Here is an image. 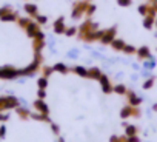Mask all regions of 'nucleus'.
Returning a JSON list of instances; mask_svg holds the SVG:
<instances>
[{"label": "nucleus", "instance_id": "9d476101", "mask_svg": "<svg viewBox=\"0 0 157 142\" xmlns=\"http://www.w3.org/2000/svg\"><path fill=\"white\" fill-rule=\"evenodd\" d=\"M34 108H36L39 113L49 114V108H48V105L45 104V101H43V99H37V101L34 102Z\"/></svg>", "mask_w": 157, "mask_h": 142}, {"label": "nucleus", "instance_id": "ea45409f", "mask_svg": "<svg viewBox=\"0 0 157 142\" xmlns=\"http://www.w3.org/2000/svg\"><path fill=\"white\" fill-rule=\"evenodd\" d=\"M51 128H52V131H54L56 134H59V127H57L56 124H51Z\"/></svg>", "mask_w": 157, "mask_h": 142}, {"label": "nucleus", "instance_id": "e433bc0d", "mask_svg": "<svg viewBox=\"0 0 157 142\" xmlns=\"http://www.w3.org/2000/svg\"><path fill=\"white\" fill-rule=\"evenodd\" d=\"M155 66V63H154V60H149V62H145V68H148V69H152Z\"/></svg>", "mask_w": 157, "mask_h": 142}, {"label": "nucleus", "instance_id": "c756f323", "mask_svg": "<svg viewBox=\"0 0 157 142\" xmlns=\"http://www.w3.org/2000/svg\"><path fill=\"white\" fill-rule=\"evenodd\" d=\"M42 73H43V76H45V77H49V76L54 73V68H52V66H43Z\"/></svg>", "mask_w": 157, "mask_h": 142}, {"label": "nucleus", "instance_id": "393cba45", "mask_svg": "<svg viewBox=\"0 0 157 142\" xmlns=\"http://www.w3.org/2000/svg\"><path fill=\"white\" fill-rule=\"evenodd\" d=\"M37 85H39V88H42V90H46V88H48V77H45V76L39 77V81H37Z\"/></svg>", "mask_w": 157, "mask_h": 142}, {"label": "nucleus", "instance_id": "c03bdc74", "mask_svg": "<svg viewBox=\"0 0 157 142\" xmlns=\"http://www.w3.org/2000/svg\"><path fill=\"white\" fill-rule=\"evenodd\" d=\"M155 28H157V17H155Z\"/></svg>", "mask_w": 157, "mask_h": 142}, {"label": "nucleus", "instance_id": "f704fd0d", "mask_svg": "<svg viewBox=\"0 0 157 142\" xmlns=\"http://www.w3.org/2000/svg\"><path fill=\"white\" fill-rule=\"evenodd\" d=\"M37 96H39V99H45V97H46V91H45V90H42V88H39Z\"/></svg>", "mask_w": 157, "mask_h": 142}, {"label": "nucleus", "instance_id": "a19ab883", "mask_svg": "<svg viewBox=\"0 0 157 142\" xmlns=\"http://www.w3.org/2000/svg\"><path fill=\"white\" fill-rule=\"evenodd\" d=\"M152 110H154V111H157V104H154V105H152Z\"/></svg>", "mask_w": 157, "mask_h": 142}, {"label": "nucleus", "instance_id": "c9c22d12", "mask_svg": "<svg viewBox=\"0 0 157 142\" xmlns=\"http://www.w3.org/2000/svg\"><path fill=\"white\" fill-rule=\"evenodd\" d=\"M5 136H6V127L2 125V127H0V139H3Z\"/></svg>", "mask_w": 157, "mask_h": 142}, {"label": "nucleus", "instance_id": "20e7f679", "mask_svg": "<svg viewBox=\"0 0 157 142\" xmlns=\"http://www.w3.org/2000/svg\"><path fill=\"white\" fill-rule=\"evenodd\" d=\"M99 82H100V85H102V91H103L105 94L114 93V85L111 84V81H109V77H108L106 74H102V77L99 79Z\"/></svg>", "mask_w": 157, "mask_h": 142}, {"label": "nucleus", "instance_id": "79ce46f5", "mask_svg": "<svg viewBox=\"0 0 157 142\" xmlns=\"http://www.w3.org/2000/svg\"><path fill=\"white\" fill-rule=\"evenodd\" d=\"M148 2H149V3H152V2H157V0H148Z\"/></svg>", "mask_w": 157, "mask_h": 142}, {"label": "nucleus", "instance_id": "412c9836", "mask_svg": "<svg viewBox=\"0 0 157 142\" xmlns=\"http://www.w3.org/2000/svg\"><path fill=\"white\" fill-rule=\"evenodd\" d=\"M154 84H155V77H148L145 82H143V90H149V88H152L154 87Z\"/></svg>", "mask_w": 157, "mask_h": 142}, {"label": "nucleus", "instance_id": "4be33fe9", "mask_svg": "<svg viewBox=\"0 0 157 142\" xmlns=\"http://www.w3.org/2000/svg\"><path fill=\"white\" fill-rule=\"evenodd\" d=\"M33 119H37V120H45V122H49V117L48 114H43V113H33L31 114Z\"/></svg>", "mask_w": 157, "mask_h": 142}, {"label": "nucleus", "instance_id": "b1692460", "mask_svg": "<svg viewBox=\"0 0 157 142\" xmlns=\"http://www.w3.org/2000/svg\"><path fill=\"white\" fill-rule=\"evenodd\" d=\"M75 34H78V28H75V26H69V28H66V31H65V36H66V37H74Z\"/></svg>", "mask_w": 157, "mask_h": 142}, {"label": "nucleus", "instance_id": "7ed1b4c3", "mask_svg": "<svg viewBox=\"0 0 157 142\" xmlns=\"http://www.w3.org/2000/svg\"><path fill=\"white\" fill-rule=\"evenodd\" d=\"M116 34H117V26H111V28L105 30V33H103V36L99 42L103 43V45H111V42L116 39Z\"/></svg>", "mask_w": 157, "mask_h": 142}, {"label": "nucleus", "instance_id": "9b49d317", "mask_svg": "<svg viewBox=\"0 0 157 142\" xmlns=\"http://www.w3.org/2000/svg\"><path fill=\"white\" fill-rule=\"evenodd\" d=\"M102 71L97 68V66H93V68H88V79H93V81H99L102 77Z\"/></svg>", "mask_w": 157, "mask_h": 142}, {"label": "nucleus", "instance_id": "f257e3e1", "mask_svg": "<svg viewBox=\"0 0 157 142\" xmlns=\"http://www.w3.org/2000/svg\"><path fill=\"white\" fill-rule=\"evenodd\" d=\"M88 6H90V0H77V2H74L72 10H71V17L74 20H78L80 17H83Z\"/></svg>", "mask_w": 157, "mask_h": 142}, {"label": "nucleus", "instance_id": "ddd939ff", "mask_svg": "<svg viewBox=\"0 0 157 142\" xmlns=\"http://www.w3.org/2000/svg\"><path fill=\"white\" fill-rule=\"evenodd\" d=\"M52 68H54V71H57V73H60V74H68V73H69V68H68L63 62H57V63H54Z\"/></svg>", "mask_w": 157, "mask_h": 142}, {"label": "nucleus", "instance_id": "6e6552de", "mask_svg": "<svg viewBox=\"0 0 157 142\" xmlns=\"http://www.w3.org/2000/svg\"><path fill=\"white\" fill-rule=\"evenodd\" d=\"M25 13L29 16V17H37L39 16V8H37V5L36 3H25Z\"/></svg>", "mask_w": 157, "mask_h": 142}, {"label": "nucleus", "instance_id": "cd10ccee", "mask_svg": "<svg viewBox=\"0 0 157 142\" xmlns=\"http://www.w3.org/2000/svg\"><path fill=\"white\" fill-rule=\"evenodd\" d=\"M122 53H125V54H136V53H137V48H136L134 45H128V43H126Z\"/></svg>", "mask_w": 157, "mask_h": 142}, {"label": "nucleus", "instance_id": "72a5a7b5", "mask_svg": "<svg viewBox=\"0 0 157 142\" xmlns=\"http://www.w3.org/2000/svg\"><path fill=\"white\" fill-rule=\"evenodd\" d=\"M126 142H140V139L137 137V134L136 136H126Z\"/></svg>", "mask_w": 157, "mask_h": 142}, {"label": "nucleus", "instance_id": "a211bd4d", "mask_svg": "<svg viewBox=\"0 0 157 142\" xmlns=\"http://www.w3.org/2000/svg\"><path fill=\"white\" fill-rule=\"evenodd\" d=\"M45 45H46V42H45V40L34 39V43H33V46H34V53H42V49L45 48Z\"/></svg>", "mask_w": 157, "mask_h": 142}, {"label": "nucleus", "instance_id": "f3484780", "mask_svg": "<svg viewBox=\"0 0 157 142\" xmlns=\"http://www.w3.org/2000/svg\"><path fill=\"white\" fill-rule=\"evenodd\" d=\"M72 71H74L77 76H80V77H88V68H85V66L77 65V66L72 68Z\"/></svg>", "mask_w": 157, "mask_h": 142}, {"label": "nucleus", "instance_id": "f8f14e48", "mask_svg": "<svg viewBox=\"0 0 157 142\" xmlns=\"http://www.w3.org/2000/svg\"><path fill=\"white\" fill-rule=\"evenodd\" d=\"M155 26V17L154 16H145L143 17V28L145 30H152Z\"/></svg>", "mask_w": 157, "mask_h": 142}, {"label": "nucleus", "instance_id": "c85d7f7f", "mask_svg": "<svg viewBox=\"0 0 157 142\" xmlns=\"http://www.w3.org/2000/svg\"><path fill=\"white\" fill-rule=\"evenodd\" d=\"M17 22H19V25H20L22 28H26V26H28V25H29L33 20H31L29 17H25V19H23V17H19V20H17Z\"/></svg>", "mask_w": 157, "mask_h": 142}, {"label": "nucleus", "instance_id": "2f4dec72", "mask_svg": "<svg viewBox=\"0 0 157 142\" xmlns=\"http://www.w3.org/2000/svg\"><path fill=\"white\" fill-rule=\"evenodd\" d=\"M36 22H37L39 25H46V23H48V17H46V16H40V14H39V16L36 17Z\"/></svg>", "mask_w": 157, "mask_h": 142}, {"label": "nucleus", "instance_id": "7c9ffc66", "mask_svg": "<svg viewBox=\"0 0 157 142\" xmlns=\"http://www.w3.org/2000/svg\"><path fill=\"white\" fill-rule=\"evenodd\" d=\"M117 5L122 6V8H128L132 5V0H117Z\"/></svg>", "mask_w": 157, "mask_h": 142}, {"label": "nucleus", "instance_id": "473e14b6", "mask_svg": "<svg viewBox=\"0 0 157 142\" xmlns=\"http://www.w3.org/2000/svg\"><path fill=\"white\" fill-rule=\"evenodd\" d=\"M10 11H13V8H11V6H3V8H0V17L5 16V14H6V13H10Z\"/></svg>", "mask_w": 157, "mask_h": 142}, {"label": "nucleus", "instance_id": "aec40b11", "mask_svg": "<svg viewBox=\"0 0 157 142\" xmlns=\"http://www.w3.org/2000/svg\"><path fill=\"white\" fill-rule=\"evenodd\" d=\"M114 93L122 96V94H126L128 90H126V87H125L123 84H117V85H114Z\"/></svg>", "mask_w": 157, "mask_h": 142}, {"label": "nucleus", "instance_id": "bb28decb", "mask_svg": "<svg viewBox=\"0 0 157 142\" xmlns=\"http://www.w3.org/2000/svg\"><path fill=\"white\" fill-rule=\"evenodd\" d=\"M96 10H97V6H96L94 3H90V6H88V10H86V13H85V16H86L88 19H91V17L94 16V13H96Z\"/></svg>", "mask_w": 157, "mask_h": 142}, {"label": "nucleus", "instance_id": "37998d69", "mask_svg": "<svg viewBox=\"0 0 157 142\" xmlns=\"http://www.w3.org/2000/svg\"><path fill=\"white\" fill-rule=\"evenodd\" d=\"M59 142H65V140H63V139H62V137H60V139H59Z\"/></svg>", "mask_w": 157, "mask_h": 142}, {"label": "nucleus", "instance_id": "2eb2a0df", "mask_svg": "<svg viewBox=\"0 0 157 142\" xmlns=\"http://www.w3.org/2000/svg\"><path fill=\"white\" fill-rule=\"evenodd\" d=\"M0 20H2V22H16V20H19V16H17V13L10 11V13H6L5 16L0 17Z\"/></svg>", "mask_w": 157, "mask_h": 142}, {"label": "nucleus", "instance_id": "4c0bfd02", "mask_svg": "<svg viewBox=\"0 0 157 142\" xmlns=\"http://www.w3.org/2000/svg\"><path fill=\"white\" fill-rule=\"evenodd\" d=\"M8 114L6 113H0V120H2V122H5V120H8Z\"/></svg>", "mask_w": 157, "mask_h": 142}, {"label": "nucleus", "instance_id": "5701e85b", "mask_svg": "<svg viewBox=\"0 0 157 142\" xmlns=\"http://www.w3.org/2000/svg\"><path fill=\"white\" fill-rule=\"evenodd\" d=\"M125 134H126V136H136V134H137V127H136V125H126Z\"/></svg>", "mask_w": 157, "mask_h": 142}, {"label": "nucleus", "instance_id": "0eeeda50", "mask_svg": "<svg viewBox=\"0 0 157 142\" xmlns=\"http://www.w3.org/2000/svg\"><path fill=\"white\" fill-rule=\"evenodd\" d=\"M126 97H128V104L131 107H139L142 104V97H139L134 91H128L126 93Z\"/></svg>", "mask_w": 157, "mask_h": 142}, {"label": "nucleus", "instance_id": "1a4fd4ad", "mask_svg": "<svg viewBox=\"0 0 157 142\" xmlns=\"http://www.w3.org/2000/svg\"><path fill=\"white\" fill-rule=\"evenodd\" d=\"M136 56H137L139 60H146V59H149V57H151L149 48H148V46H140V48H137Z\"/></svg>", "mask_w": 157, "mask_h": 142}, {"label": "nucleus", "instance_id": "58836bf2", "mask_svg": "<svg viewBox=\"0 0 157 142\" xmlns=\"http://www.w3.org/2000/svg\"><path fill=\"white\" fill-rule=\"evenodd\" d=\"M109 142H122V139H120V136H113L109 139Z\"/></svg>", "mask_w": 157, "mask_h": 142}, {"label": "nucleus", "instance_id": "f03ea898", "mask_svg": "<svg viewBox=\"0 0 157 142\" xmlns=\"http://www.w3.org/2000/svg\"><path fill=\"white\" fill-rule=\"evenodd\" d=\"M20 76V69L13 66H2L0 68V79H16Z\"/></svg>", "mask_w": 157, "mask_h": 142}, {"label": "nucleus", "instance_id": "6ab92c4d", "mask_svg": "<svg viewBox=\"0 0 157 142\" xmlns=\"http://www.w3.org/2000/svg\"><path fill=\"white\" fill-rule=\"evenodd\" d=\"M137 11H139V14H142V16L145 17V16L149 14V11H151V5H149V3H142V5H139Z\"/></svg>", "mask_w": 157, "mask_h": 142}, {"label": "nucleus", "instance_id": "dca6fc26", "mask_svg": "<svg viewBox=\"0 0 157 142\" xmlns=\"http://www.w3.org/2000/svg\"><path fill=\"white\" fill-rule=\"evenodd\" d=\"M132 113H134V107H131V105H126V107H123V108L120 110V117H122V119L131 117V116H132Z\"/></svg>", "mask_w": 157, "mask_h": 142}, {"label": "nucleus", "instance_id": "39448f33", "mask_svg": "<svg viewBox=\"0 0 157 142\" xmlns=\"http://www.w3.org/2000/svg\"><path fill=\"white\" fill-rule=\"evenodd\" d=\"M52 30H54V33H56V34H65V31H66L65 19H63V17H59V19L54 22V25H52Z\"/></svg>", "mask_w": 157, "mask_h": 142}, {"label": "nucleus", "instance_id": "a878e982", "mask_svg": "<svg viewBox=\"0 0 157 142\" xmlns=\"http://www.w3.org/2000/svg\"><path fill=\"white\" fill-rule=\"evenodd\" d=\"M16 110H17V114H19L20 117H23V119H26V117H29V116H31V113H29V111H28L26 108H22V107H17Z\"/></svg>", "mask_w": 157, "mask_h": 142}, {"label": "nucleus", "instance_id": "423d86ee", "mask_svg": "<svg viewBox=\"0 0 157 142\" xmlns=\"http://www.w3.org/2000/svg\"><path fill=\"white\" fill-rule=\"evenodd\" d=\"M25 31H26V34H28V37H31V39H34L36 37V34L40 31V25L34 20V22H31L26 28H25Z\"/></svg>", "mask_w": 157, "mask_h": 142}, {"label": "nucleus", "instance_id": "4468645a", "mask_svg": "<svg viewBox=\"0 0 157 142\" xmlns=\"http://www.w3.org/2000/svg\"><path fill=\"white\" fill-rule=\"evenodd\" d=\"M125 45H126V43H125L122 39H119V37H116V39L111 42V48H113L114 51H123Z\"/></svg>", "mask_w": 157, "mask_h": 142}]
</instances>
